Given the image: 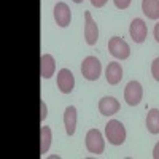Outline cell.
Here are the masks:
<instances>
[{
    "instance_id": "6da1fadb",
    "label": "cell",
    "mask_w": 159,
    "mask_h": 159,
    "mask_svg": "<svg viewBox=\"0 0 159 159\" xmlns=\"http://www.w3.org/2000/svg\"><path fill=\"white\" fill-rule=\"evenodd\" d=\"M105 135H107L108 142L111 145H123L124 140H126V129L123 126L121 121L118 119H110L105 126Z\"/></svg>"
},
{
    "instance_id": "7a4b0ae2",
    "label": "cell",
    "mask_w": 159,
    "mask_h": 159,
    "mask_svg": "<svg viewBox=\"0 0 159 159\" xmlns=\"http://www.w3.org/2000/svg\"><path fill=\"white\" fill-rule=\"evenodd\" d=\"M81 73L86 80H89V81H97L100 73H102L100 61L96 56H88L81 64Z\"/></svg>"
},
{
    "instance_id": "3957f363",
    "label": "cell",
    "mask_w": 159,
    "mask_h": 159,
    "mask_svg": "<svg viewBox=\"0 0 159 159\" xmlns=\"http://www.w3.org/2000/svg\"><path fill=\"white\" fill-rule=\"evenodd\" d=\"M86 148L92 154H102L105 150V140L99 129H91L86 134Z\"/></svg>"
},
{
    "instance_id": "277c9868",
    "label": "cell",
    "mask_w": 159,
    "mask_h": 159,
    "mask_svg": "<svg viewBox=\"0 0 159 159\" xmlns=\"http://www.w3.org/2000/svg\"><path fill=\"white\" fill-rule=\"evenodd\" d=\"M108 51H110V54L116 59H127L130 56V48L129 45L124 42L123 38H119V37H113L110 38V42H108Z\"/></svg>"
},
{
    "instance_id": "5b68a950",
    "label": "cell",
    "mask_w": 159,
    "mask_h": 159,
    "mask_svg": "<svg viewBox=\"0 0 159 159\" xmlns=\"http://www.w3.org/2000/svg\"><path fill=\"white\" fill-rule=\"evenodd\" d=\"M143 97V88L139 81H129L124 88V100L127 102V105L135 107L140 103Z\"/></svg>"
},
{
    "instance_id": "8992f818",
    "label": "cell",
    "mask_w": 159,
    "mask_h": 159,
    "mask_svg": "<svg viewBox=\"0 0 159 159\" xmlns=\"http://www.w3.org/2000/svg\"><path fill=\"white\" fill-rule=\"evenodd\" d=\"M84 38H86V43L88 45H96L97 40H99V27L96 21L92 19L91 13L89 11H84Z\"/></svg>"
},
{
    "instance_id": "52a82bcc",
    "label": "cell",
    "mask_w": 159,
    "mask_h": 159,
    "mask_svg": "<svg viewBox=\"0 0 159 159\" xmlns=\"http://www.w3.org/2000/svg\"><path fill=\"white\" fill-rule=\"evenodd\" d=\"M75 86V76L69 69H61L57 72V88L62 94H70Z\"/></svg>"
},
{
    "instance_id": "ba28073f",
    "label": "cell",
    "mask_w": 159,
    "mask_h": 159,
    "mask_svg": "<svg viewBox=\"0 0 159 159\" xmlns=\"http://www.w3.org/2000/svg\"><path fill=\"white\" fill-rule=\"evenodd\" d=\"M129 34H130L132 40H134L135 43H143L147 35H148V29H147L145 21L140 19V18H135L129 25Z\"/></svg>"
},
{
    "instance_id": "9c48e42d",
    "label": "cell",
    "mask_w": 159,
    "mask_h": 159,
    "mask_svg": "<svg viewBox=\"0 0 159 159\" xmlns=\"http://www.w3.org/2000/svg\"><path fill=\"white\" fill-rule=\"evenodd\" d=\"M54 21L59 27H67L72 21V11L67 3L59 2L54 7Z\"/></svg>"
},
{
    "instance_id": "30bf717a",
    "label": "cell",
    "mask_w": 159,
    "mask_h": 159,
    "mask_svg": "<svg viewBox=\"0 0 159 159\" xmlns=\"http://www.w3.org/2000/svg\"><path fill=\"white\" fill-rule=\"evenodd\" d=\"M99 111L103 115V116H111L115 113L119 111V102L115 99V97H110V96H105L100 99L99 102Z\"/></svg>"
},
{
    "instance_id": "8fae6325",
    "label": "cell",
    "mask_w": 159,
    "mask_h": 159,
    "mask_svg": "<svg viewBox=\"0 0 159 159\" xmlns=\"http://www.w3.org/2000/svg\"><path fill=\"white\" fill-rule=\"evenodd\" d=\"M56 70V62H54V57L51 54H43L42 59H40V76L43 80H48L52 76Z\"/></svg>"
},
{
    "instance_id": "7c38bea8",
    "label": "cell",
    "mask_w": 159,
    "mask_h": 159,
    "mask_svg": "<svg viewBox=\"0 0 159 159\" xmlns=\"http://www.w3.org/2000/svg\"><path fill=\"white\" fill-rule=\"evenodd\" d=\"M105 78L110 84H118L119 81L123 80V69H121V64L118 62H110L107 65V70H105Z\"/></svg>"
},
{
    "instance_id": "4fadbf2b",
    "label": "cell",
    "mask_w": 159,
    "mask_h": 159,
    "mask_svg": "<svg viewBox=\"0 0 159 159\" xmlns=\"http://www.w3.org/2000/svg\"><path fill=\"white\" fill-rule=\"evenodd\" d=\"M64 124H65V132H67V135H73L75 127H76V108L73 107V105L65 108V111H64Z\"/></svg>"
},
{
    "instance_id": "5bb4252c",
    "label": "cell",
    "mask_w": 159,
    "mask_h": 159,
    "mask_svg": "<svg viewBox=\"0 0 159 159\" xmlns=\"http://www.w3.org/2000/svg\"><path fill=\"white\" fill-rule=\"evenodd\" d=\"M142 11L150 19H159V0H142Z\"/></svg>"
},
{
    "instance_id": "9a60e30c",
    "label": "cell",
    "mask_w": 159,
    "mask_h": 159,
    "mask_svg": "<svg viewBox=\"0 0 159 159\" xmlns=\"http://www.w3.org/2000/svg\"><path fill=\"white\" fill-rule=\"evenodd\" d=\"M51 139H52L51 129L48 126H42V127H40V153H42V154L48 153L49 145H51Z\"/></svg>"
},
{
    "instance_id": "2e32d148",
    "label": "cell",
    "mask_w": 159,
    "mask_h": 159,
    "mask_svg": "<svg viewBox=\"0 0 159 159\" xmlns=\"http://www.w3.org/2000/svg\"><path fill=\"white\" fill-rule=\"evenodd\" d=\"M147 129L150 134H159V110L151 108L147 115Z\"/></svg>"
},
{
    "instance_id": "e0dca14e",
    "label": "cell",
    "mask_w": 159,
    "mask_h": 159,
    "mask_svg": "<svg viewBox=\"0 0 159 159\" xmlns=\"http://www.w3.org/2000/svg\"><path fill=\"white\" fill-rule=\"evenodd\" d=\"M151 73H153L156 81H159V57H156L151 64Z\"/></svg>"
},
{
    "instance_id": "ac0fdd59",
    "label": "cell",
    "mask_w": 159,
    "mask_h": 159,
    "mask_svg": "<svg viewBox=\"0 0 159 159\" xmlns=\"http://www.w3.org/2000/svg\"><path fill=\"white\" fill-rule=\"evenodd\" d=\"M113 2H115V7H116V8L126 10V8H129V5H130L132 0H113Z\"/></svg>"
},
{
    "instance_id": "d6986e66",
    "label": "cell",
    "mask_w": 159,
    "mask_h": 159,
    "mask_svg": "<svg viewBox=\"0 0 159 159\" xmlns=\"http://www.w3.org/2000/svg\"><path fill=\"white\" fill-rule=\"evenodd\" d=\"M40 108H42V110H40V121L43 123L46 119V116H48V108H46V105H45L43 100H40Z\"/></svg>"
},
{
    "instance_id": "ffe728a7",
    "label": "cell",
    "mask_w": 159,
    "mask_h": 159,
    "mask_svg": "<svg viewBox=\"0 0 159 159\" xmlns=\"http://www.w3.org/2000/svg\"><path fill=\"white\" fill-rule=\"evenodd\" d=\"M107 2H108V0H91V3L94 5L96 8H102V7H103L105 3H107Z\"/></svg>"
},
{
    "instance_id": "44dd1931",
    "label": "cell",
    "mask_w": 159,
    "mask_h": 159,
    "mask_svg": "<svg viewBox=\"0 0 159 159\" xmlns=\"http://www.w3.org/2000/svg\"><path fill=\"white\" fill-rule=\"evenodd\" d=\"M153 157H154V159H159V142L154 145V150H153Z\"/></svg>"
},
{
    "instance_id": "7402d4cb",
    "label": "cell",
    "mask_w": 159,
    "mask_h": 159,
    "mask_svg": "<svg viewBox=\"0 0 159 159\" xmlns=\"http://www.w3.org/2000/svg\"><path fill=\"white\" fill-rule=\"evenodd\" d=\"M154 38H156V42L159 43V22L154 25Z\"/></svg>"
},
{
    "instance_id": "603a6c76",
    "label": "cell",
    "mask_w": 159,
    "mask_h": 159,
    "mask_svg": "<svg viewBox=\"0 0 159 159\" xmlns=\"http://www.w3.org/2000/svg\"><path fill=\"white\" fill-rule=\"evenodd\" d=\"M49 159H59V156L57 154H52V156H49Z\"/></svg>"
},
{
    "instance_id": "cb8c5ba5",
    "label": "cell",
    "mask_w": 159,
    "mask_h": 159,
    "mask_svg": "<svg viewBox=\"0 0 159 159\" xmlns=\"http://www.w3.org/2000/svg\"><path fill=\"white\" fill-rule=\"evenodd\" d=\"M73 2H75V3H81V2H83V0H73Z\"/></svg>"
}]
</instances>
